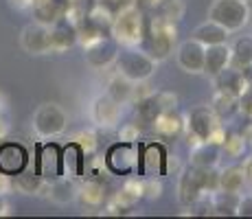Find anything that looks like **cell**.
Returning <instances> with one entry per match:
<instances>
[{"instance_id":"6da1fadb","label":"cell","mask_w":252,"mask_h":219,"mask_svg":"<svg viewBox=\"0 0 252 219\" xmlns=\"http://www.w3.org/2000/svg\"><path fill=\"white\" fill-rule=\"evenodd\" d=\"M208 20L217 22L228 33L241 31L250 22V7L246 0H213L208 7Z\"/></svg>"},{"instance_id":"7a4b0ae2","label":"cell","mask_w":252,"mask_h":219,"mask_svg":"<svg viewBox=\"0 0 252 219\" xmlns=\"http://www.w3.org/2000/svg\"><path fill=\"white\" fill-rule=\"evenodd\" d=\"M116 70L125 79L134 81V84H143L156 72V60L149 53L129 48V51H123L121 55H116Z\"/></svg>"},{"instance_id":"3957f363","label":"cell","mask_w":252,"mask_h":219,"mask_svg":"<svg viewBox=\"0 0 252 219\" xmlns=\"http://www.w3.org/2000/svg\"><path fill=\"white\" fill-rule=\"evenodd\" d=\"M68 116L57 103H44L33 114V129L40 138H55L66 129Z\"/></svg>"},{"instance_id":"277c9868","label":"cell","mask_w":252,"mask_h":219,"mask_svg":"<svg viewBox=\"0 0 252 219\" xmlns=\"http://www.w3.org/2000/svg\"><path fill=\"white\" fill-rule=\"evenodd\" d=\"M112 33L116 42L125 44V46H134L143 37V18L136 7H125L121 9L112 20Z\"/></svg>"},{"instance_id":"5b68a950","label":"cell","mask_w":252,"mask_h":219,"mask_svg":"<svg viewBox=\"0 0 252 219\" xmlns=\"http://www.w3.org/2000/svg\"><path fill=\"white\" fill-rule=\"evenodd\" d=\"M176 42V29L167 18H156L152 24V40H149V53L154 60H162L171 53Z\"/></svg>"},{"instance_id":"8992f818","label":"cell","mask_w":252,"mask_h":219,"mask_svg":"<svg viewBox=\"0 0 252 219\" xmlns=\"http://www.w3.org/2000/svg\"><path fill=\"white\" fill-rule=\"evenodd\" d=\"M20 44L27 53L31 55H44V53H51V27L42 22H33L27 24L22 29L20 35Z\"/></svg>"},{"instance_id":"52a82bcc","label":"cell","mask_w":252,"mask_h":219,"mask_svg":"<svg viewBox=\"0 0 252 219\" xmlns=\"http://www.w3.org/2000/svg\"><path fill=\"white\" fill-rule=\"evenodd\" d=\"M37 173L44 182L64 175V164H62V149L55 143H48L44 147H37Z\"/></svg>"},{"instance_id":"ba28073f","label":"cell","mask_w":252,"mask_h":219,"mask_svg":"<svg viewBox=\"0 0 252 219\" xmlns=\"http://www.w3.org/2000/svg\"><path fill=\"white\" fill-rule=\"evenodd\" d=\"M204 53H206V46L197 42L195 37L184 40L180 46H178V51H176L178 66H180L184 72L197 75V72L204 70Z\"/></svg>"},{"instance_id":"9c48e42d","label":"cell","mask_w":252,"mask_h":219,"mask_svg":"<svg viewBox=\"0 0 252 219\" xmlns=\"http://www.w3.org/2000/svg\"><path fill=\"white\" fill-rule=\"evenodd\" d=\"M29 152L20 143H2L0 145V173L4 175H18L27 169Z\"/></svg>"},{"instance_id":"30bf717a","label":"cell","mask_w":252,"mask_h":219,"mask_svg":"<svg viewBox=\"0 0 252 219\" xmlns=\"http://www.w3.org/2000/svg\"><path fill=\"white\" fill-rule=\"evenodd\" d=\"M220 125V116L208 105H197L189 114V134L197 136L200 140H208L211 131Z\"/></svg>"},{"instance_id":"8fae6325","label":"cell","mask_w":252,"mask_h":219,"mask_svg":"<svg viewBox=\"0 0 252 219\" xmlns=\"http://www.w3.org/2000/svg\"><path fill=\"white\" fill-rule=\"evenodd\" d=\"M116 44L105 40V37H99V40L86 44V62L92 68H105L112 62H116Z\"/></svg>"},{"instance_id":"7c38bea8","label":"cell","mask_w":252,"mask_h":219,"mask_svg":"<svg viewBox=\"0 0 252 219\" xmlns=\"http://www.w3.org/2000/svg\"><path fill=\"white\" fill-rule=\"evenodd\" d=\"M92 121L99 127H114L121 121V103H116L110 94H103L92 103Z\"/></svg>"},{"instance_id":"4fadbf2b","label":"cell","mask_w":252,"mask_h":219,"mask_svg":"<svg viewBox=\"0 0 252 219\" xmlns=\"http://www.w3.org/2000/svg\"><path fill=\"white\" fill-rule=\"evenodd\" d=\"M105 162L114 173H129L136 167V152L129 143H119L108 152Z\"/></svg>"},{"instance_id":"5bb4252c","label":"cell","mask_w":252,"mask_h":219,"mask_svg":"<svg viewBox=\"0 0 252 219\" xmlns=\"http://www.w3.org/2000/svg\"><path fill=\"white\" fill-rule=\"evenodd\" d=\"M77 40H79L77 27L72 22H68V18H62L60 22H55L51 27V51L53 53H64L66 48L75 46Z\"/></svg>"},{"instance_id":"9a60e30c","label":"cell","mask_w":252,"mask_h":219,"mask_svg":"<svg viewBox=\"0 0 252 219\" xmlns=\"http://www.w3.org/2000/svg\"><path fill=\"white\" fill-rule=\"evenodd\" d=\"M33 11H35L37 22L53 27L66 16L68 4H66V0H33Z\"/></svg>"},{"instance_id":"2e32d148","label":"cell","mask_w":252,"mask_h":219,"mask_svg":"<svg viewBox=\"0 0 252 219\" xmlns=\"http://www.w3.org/2000/svg\"><path fill=\"white\" fill-rule=\"evenodd\" d=\"M226 66H230V46L228 44H213V46H206L204 53V70L206 75L215 77L224 70Z\"/></svg>"},{"instance_id":"e0dca14e","label":"cell","mask_w":252,"mask_h":219,"mask_svg":"<svg viewBox=\"0 0 252 219\" xmlns=\"http://www.w3.org/2000/svg\"><path fill=\"white\" fill-rule=\"evenodd\" d=\"M164 162H167V154H164V147L160 143H154L145 147V154L140 158V169H143L145 175H158L164 173Z\"/></svg>"},{"instance_id":"ac0fdd59","label":"cell","mask_w":252,"mask_h":219,"mask_svg":"<svg viewBox=\"0 0 252 219\" xmlns=\"http://www.w3.org/2000/svg\"><path fill=\"white\" fill-rule=\"evenodd\" d=\"M62 164H64L66 173L72 175V178H79V175L86 173V152L75 140L66 145L64 152H62Z\"/></svg>"},{"instance_id":"d6986e66","label":"cell","mask_w":252,"mask_h":219,"mask_svg":"<svg viewBox=\"0 0 252 219\" xmlns=\"http://www.w3.org/2000/svg\"><path fill=\"white\" fill-rule=\"evenodd\" d=\"M178 193H180V202L184 206H191V204H195L197 199L202 197V187H200V180H197V171L195 167L193 169H187V171L182 173L180 178V187H178Z\"/></svg>"},{"instance_id":"ffe728a7","label":"cell","mask_w":252,"mask_h":219,"mask_svg":"<svg viewBox=\"0 0 252 219\" xmlns=\"http://www.w3.org/2000/svg\"><path fill=\"white\" fill-rule=\"evenodd\" d=\"M193 37H195L200 44H204V46H213V44H224L228 40V31H226L224 27H220L217 22L206 20L204 24L195 27Z\"/></svg>"},{"instance_id":"44dd1931","label":"cell","mask_w":252,"mask_h":219,"mask_svg":"<svg viewBox=\"0 0 252 219\" xmlns=\"http://www.w3.org/2000/svg\"><path fill=\"white\" fill-rule=\"evenodd\" d=\"M217 160H220V147L213 143H204L195 145V147L191 149V164L197 169H206V167H215Z\"/></svg>"},{"instance_id":"7402d4cb","label":"cell","mask_w":252,"mask_h":219,"mask_svg":"<svg viewBox=\"0 0 252 219\" xmlns=\"http://www.w3.org/2000/svg\"><path fill=\"white\" fill-rule=\"evenodd\" d=\"M162 114V108L158 103L156 94H147L138 99L136 105V125H154L156 119Z\"/></svg>"},{"instance_id":"603a6c76","label":"cell","mask_w":252,"mask_h":219,"mask_svg":"<svg viewBox=\"0 0 252 219\" xmlns=\"http://www.w3.org/2000/svg\"><path fill=\"white\" fill-rule=\"evenodd\" d=\"M230 66L237 70L252 66V37L244 35L230 46Z\"/></svg>"},{"instance_id":"cb8c5ba5","label":"cell","mask_w":252,"mask_h":219,"mask_svg":"<svg viewBox=\"0 0 252 219\" xmlns=\"http://www.w3.org/2000/svg\"><path fill=\"white\" fill-rule=\"evenodd\" d=\"M211 108L220 119H226V116H230L232 112H237V108H239V96L228 90H217L215 96H213Z\"/></svg>"},{"instance_id":"d4e9b609","label":"cell","mask_w":252,"mask_h":219,"mask_svg":"<svg viewBox=\"0 0 252 219\" xmlns=\"http://www.w3.org/2000/svg\"><path fill=\"white\" fill-rule=\"evenodd\" d=\"M108 94L121 105L129 103V101H134V81L125 79L123 75H116L108 86Z\"/></svg>"},{"instance_id":"484cf974","label":"cell","mask_w":252,"mask_h":219,"mask_svg":"<svg viewBox=\"0 0 252 219\" xmlns=\"http://www.w3.org/2000/svg\"><path fill=\"white\" fill-rule=\"evenodd\" d=\"M239 193L215 191L213 193V213L215 215H237L239 208Z\"/></svg>"},{"instance_id":"4316f807","label":"cell","mask_w":252,"mask_h":219,"mask_svg":"<svg viewBox=\"0 0 252 219\" xmlns=\"http://www.w3.org/2000/svg\"><path fill=\"white\" fill-rule=\"evenodd\" d=\"M46 188H48V197L57 204H68L77 197V188L72 187V182H68V180L57 178L53 182H48Z\"/></svg>"},{"instance_id":"83f0119b","label":"cell","mask_w":252,"mask_h":219,"mask_svg":"<svg viewBox=\"0 0 252 219\" xmlns=\"http://www.w3.org/2000/svg\"><path fill=\"white\" fill-rule=\"evenodd\" d=\"M246 184V175L241 167H228L220 173V191L226 193H241Z\"/></svg>"},{"instance_id":"f1b7e54d","label":"cell","mask_w":252,"mask_h":219,"mask_svg":"<svg viewBox=\"0 0 252 219\" xmlns=\"http://www.w3.org/2000/svg\"><path fill=\"white\" fill-rule=\"evenodd\" d=\"M79 199L84 202V206H90V208H96L103 204L105 199V191H103V184L96 182V180H90V182H86V187L81 188L79 193Z\"/></svg>"},{"instance_id":"f546056e","label":"cell","mask_w":252,"mask_h":219,"mask_svg":"<svg viewBox=\"0 0 252 219\" xmlns=\"http://www.w3.org/2000/svg\"><path fill=\"white\" fill-rule=\"evenodd\" d=\"M152 127L156 129L160 136L169 138V136H176L178 131L182 129V123H180V119H178V116L173 114V110H171V112H162V114L158 116L156 123H154Z\"/></svg>"},{"instance_id":"4dcf8cb0","label":"cell","mask_w":252,"mask_h":219,"mask_svg":"<svg viewBox=\"0 0 252 219\" xmlns=\"http://www.w3.org/2000/svg\"><path fill=\"white\" fill-rule=\"evenodd\" d=\"M140 197H143V182H138V180H127V182L123 184V188L119 191V195H116V199L127 208L132 206V204H136Z\"/></svg>"},{"instance_id":"1f68e13d","label":"cell","mask_w":252,"mask_h":219,"mask_svg":"<svg viewBox=\"0 0 252 219\" xmlns=\"http://www.w3.org/2000/svg\"><path fill=\"white\" fill-rule=\"evenodd\" d=\"M42 187H44V180L40 178L37 171L27 173V169H24L22 173L16 175V188H20L22 193H37Z\"/></svg>"},{"instance_id":"d6a6232c","label":"cell","mask_w":252,"mask_h":219,"mask_svg":"<svg viewBox=\"0 0 252 219\" xmlns=\"http://www.w3.org/2000/svg\"><path fill=\"white\" fill-rule=\"evenodd\" d=\"M246 145L248 143L244 140V136L241 134H230V136H226V140H224L221 147H224L226 154H230V156H244Z\"/></svg>"},{"instance_id":"836d02e7","label":"cell","mask_w":252,"mask_h":219,"mask_svg":"<svg viewBox=\"0 0 252 219\" xmlns=\"http://www.w3.org/2000/svg\"><path fill=\"white\" fill-rule=\"evenodd\" d=\"M184 13V4L182 0H164L162 4V18H167V20H180Z\"/></svg>"},{"instance_id":"e575fe53","label":"cell","mask_w":252,"mask_h":219,"mask_svg":"<svg viewBox=\"0 0 252 219\" xmlns=\"http://www.w3.org/2000/svg\"><path fill=\"white\" fill-rule=\"evenodd\" d=\"M160 193H162V184L158 182L156 178H147L143 182V197H147V199H158L160 197Z\"/></svg>"},{"instance_id":"d590c367","label":"cell","mask_w":252,"mask_h":219,"mask_svg":"<svg viewBox=\"0 0 252 219\" xmlns=\"http://www.w3.org/2000/svg\"><path fill=\"white\" fill-rule=\"evenodd\" d=\"M75 143L84 149L86 156H88V154H92L96 149V136L92 134V131H81V134L75 138Z\"/></svg>"},{"instance_id":"8d00e7d4","label":"cell","mask_w":252,"mask_h":219,"mask_svg":"<svg viewBox=\"0 0 252 219\" xmlns=\"http://www.w3.org/2000/svg\"><path fill=\"white\" fill-rule=\"evenodd\" d=\"M138 125L136 123H129V125H123V127L119 129V138H121V143H136L138 140Z\"/></svg>"},{"instance_id":"74e56055","label":"cell","mask_w":252,"mask_h":219,"mask_svg":"<svg viewBox=\"0 0 252 219\" xmlns=\"http://www.w3.org/2000/svg\"><path fill=\"white\" fill-rule=\"evenodd\" d=\"M156 99H158V103H160L162 112H171V110H176V105H178V96L171 94V92H158Z\"/></svg>"},{"instance_id":"f35d334b","label":"cell","mask_w":252,"mask_h":219,"mask_svg":"<svg viewBox=\"0 0 252 219\" xmlns=\"http://www.w3.org/2000/svg\"><path fill=\"white\" fill-rule=\"evenodd\" d=\"M237 215L252 217V195L241 197V199H239V208H237Z\"/></svg>"},{"instance_id":"ab89813d","label":"cell","mask_w":252,"mask_h":219,"mask_svg":"<svg viewBox=\"0 0 252 219\" xmlns=\"http://www.w3.org/2000/svg\"><path fill=\"white\" fill-rule=\"evenodd\" d=\"M241 171L246 175V182H252V156L241 162Z\"/></svg>"},{"instance_id":"60d3db41","label":"cell","mask_w":252,"mask_h":219,"mask_svg":"<svg viewBox=\"0 0 252 219\" xmlns=\"http://www.w3.org/2000/svg\"><path fill=\"white\" fill-rule=\"evenodd\" d=\"M11 188V182H9V175L0 173V195H4V193Z\"/></svg>"},{"instance_id":"b9f144b4","label":"cell","mask_w":252,"mask_h":219,"mask_svg":"<svg viewBox=\"0 0 252 219\" xmlns=\"http://www.w3.org/2000/svg\"><path fill=\"white\" fill-rule=\"evenodd\" d=\"M241 136H244V140L248 145H252V123H248L244 129H241Z\"/></svg>"},{"instance_id":"7bdbcfd3","label":"cell","mask_w":252,"mask_h":219,"mask_svg":"<svg viewBox=\"0 0 252 219\" xmlns=\"http://www.w3.org/2000/svg\"><path fill=\"white\" fill-rule=\"evenodd\" d=\"M11 4H16L18 9H24V7H33V0H11Z\"/></svg>"},{"instance_id":"ee69618b","label":"cell","mask_w":252,"mask_h":219,"mask_svg":"<svg viewBox=\"0 0 252 219\" xmlns=\"http://www.w3.org/2000/svg\"><path fill=\"white\" fill-rule=\"evenodd\" d=\"M246 2H248V0H246Z\"/></svg>"}]
</instances>
